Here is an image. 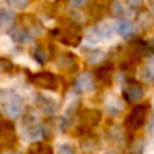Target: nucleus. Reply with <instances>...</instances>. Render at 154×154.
Listing matches in <instances>:
<instances>
[{
    "label": "nucleus",
    "instance_id": "1",
    "mask_svg": "<svg viewBox=\"0 0 154 154\" xmlns=\"http://www.w3.org/2000/svg\"><path fill=\"white\" fill-rule=\"evenodd\" d=\"M0 111L8 119L15 120L23 112V99L18 92L5 89L0 92Z\"/></svg>",
    "mask_w": 154,
    "mask_h": 154
},
{
    "label": "nucleus",
    "instance_id": "2",
    "mask_svg": "<svg viewBox=\"0 0 154 154\" xmlns=\"http://www.w3.org/2000/svg\"><path fill=\"white\" fill-rule=\"evenodd\" d=\"M150 106L147 103L137 104L133 109L127 114L125 119V128L126 131L131 134H135L147 123V115H149Z\"/></svg>",
    "mask_w": 154,
    "mask_h": 154
},
{
    "label": "nucleus",
    "instance_id": "3",
    "mask_svg": "<svg viewBox=\"0 0 154 154\" xmlns=\"http://www.w3.org/2000/svg\"><path fill=\"white\" fill-rule=\"evenodd\" d=\"M23 133L26 135V138L30 142H39L45 138V127H43L41 123H38L37 118L32 114H29L27 116L23 118Z\"/></svg>",
    "mask_w": 154,
    "mask_h": 154
},
{
    "label": "nucleus",
    "instance_id": "4",
    "mask_svg": "<svg viewBox=\"0 0 154 154\" xmlns=\"http://www.w3.org/2000/svg\"><path fill=\"white\" fill-rule=\"evenodd\" d=\"M31 82L37 85L41 89H49V91H56L58 89L60 82L56 75L50 72H38L34 73L31 77Z\"/></svg>",
    "mask_w": 154,
    "mask_h": 154
},
{
    "label": "nucleus",
    "instance_id": "5",
    "mask_svg": "<svg viewBox=\"0 0 154 154\" xmlns=\"http://www.w3.org/2000/svg\"><path fill=\"white\" fill-rule=\"evenodd\" d=\"M76 24V22H70L60 31L58 37L62 43L68 46H79L80 41H81V34H80V29Z\"/></svg>",
    "mask_w": 154,
    "mask_h": 154
},
{
    "label": "nucleus",
    "instance_id": "6",
    "mask_svg": "<svg viewBox=\"0 0 154 154\" xmlns=\"http://www.w3.org/2000/svg\"><path fill=\"white\" fill-rule=\"evenodd\" d=\"M34 103L37 108L46 116H53L58 111V103L50 96H46L45 93H37L34 99Z\"/></svg>",
    "mask_w": 154,
    "mask_h": 154
},
{
    "label": "nucleus",
    "instance_id": "7",
    "mask_svg": "<svg viewBox=\"0 0 154 154\" xmlns=\"http://www.w3.org/2000/svg\"><path fill=\"white\" fill-rule=\"evenodd\" d=\"M75 89L76 92L87 95V93H92L96 89V82L95 77L89 72H81L76 76L75 80Z\"/></svg>",
    "mask_w": 154,
    "mask_h": 154
},
{
    "label": "nucleus",
    "instance_id": "8",
    "mask_svg": "<svg viewBox=\"0 0 154 154\" xmlns=\"http://www.w3.org/2000/svg\"><path fill=\"white\" fill-rule=\"evenodd\" d=\"M122 96L126 101L128 103H137V101L142 100L145 96V89L141 84L135 81H128V84H126L123 87Z\"/></svg>",
    "mask_w": 154,
    "mask_h": 154
},
{
    "label": "nucleus",
    "instance_id": "9",
    "mask_svg": "<svg viewBox=\"0 0 154 154\" xmlns=\"http://www.w3.org/2000/svg\"><path fill=\"white\" fill-rule=\"evenodd\" d=\"M79 119H80V126L82 128H85V130H89V128L95 127V126H97L100 123L101 112L95 108H85L80 112Z\"/></svg>",
    "mask_w": 154,
    "mask_h": 154
},
{
    "label": "nucleus",
    "instance_id": "10",
    "mask_svg": "<svg viewBox=\"0 0 154 154\" xmlns=\"http://www.w3.org/2000/svg\"><path fill=\"white\" fill-rule=\"evenodd\" d=\"M16 142L14 126L7 122H0V150L11 149Z\"/></svg>",
    "mask_w": 154,
    "mask_h": 154
},
{
    "label": "nucleus",
    "instance_id": "11",
    "mask_svg": "<svg viewBox=\"0 0 154 154\" xmlns=\"http://www.w3.org/2000/svg\"><path fill=\"white\" fill-rule=\"evenodd\" d=\"M115 31L126 41H130L133 38H135L137 32H138V27L135 23L126 19H120L116 24H115Z\"/></svg>",
    "mask_w": 154,
    "mask_h": 154
},
{
    "label": "nucleus",
    "instance_id": "12",
    "mask_svg": "<svg viewBox=\"0 0 154 154\" xmlns=\"http://www.w3.org/2000/svg\"><path fill=\"white\" fill-rule=\"evenodd\" d=\"M139 77L145 84H154V58L149 57L143 65L141 66V72H139Z\"/></svg>",
    "mask_w": 154,
    "mask_h": 154
},
{
    "label": "nucleus",
    "instance_id": "13",
    "mask_svg": "<svg viewBox=\"0 0 154 154\" xmlns=\"http://www.w3.org/2000/svg\"><path fill=\"white\" fill-rule=\"evenodd\" d=\"M16 19V14L10 8H2L0 10V29L8 31L14 27Z\"/></svg>",
    "mask_w": 154,
    "mask_h": 154
},
{
    "label": "nucleus",
    "instance_id": "14",
    "mask_svg": "<svg viewBox=\"0 0 154 154\" xmlns=\"http://www.w3.org/2000/svg\"><path fill=\"white\" fill-rule=\"evenodd\" d=\"M106 111L109 116H118L120 112L123 111V103L120 99L115 97V96H109L107 97L106 101Z\"/></svg>",
    "mask_w": 154,
    "mask_h": 154
},
{
    "label": "nucleus",
    "instance_id": "15",
    "mask_svg": "<svg viewBox=\"0 0 154 154\" xmlns=\"http://www.w3.org/2000/svg\"><path fill=\"white\" fill-rule=\"evenodd\" d=\"M106 58V51L101 49H89L85 54V61L89 65H99Z\"/></svg>",
    "mask_w": 154,
    "mask_h": 154
},
{
    "label": "nucleus",
    "instance_id": "16",
    "mask_svg": "<svg viewBox=\"0 0 154 154\" xmlns=\"http://www.w3.org/2000/svg\"><path fill=\"white\" fill-rule=\"evenodd\" d=\"M11 38L18 43H27L31 41L32 34L30 32V30L23 29V27H15L14 31H11Z\"/></svg>",
    "mask_w": 154,
    "mask_h": 154
},
{
    "label": "nucleus",
    "instance_id": "17",
    "mask_svg": "<svg viewBox=\"0 0 154 154\" xmlns=\"http://www.w3.org/2000/svg\"><path fill=\"white\" fill-rule=\"evenodd\" d=\"M95 29L101 41L109 39L112 37V34L115 32V26L111 24V22H100L97 26H95Z\"/></svg>",
    "mask_w": 154,
    "mask_h": 154
},
{
    "label": "nucleus",
    "instance_id": "18",
    "mask_svg": "<svg viewBox=\"0 0 154 154\" xmlns=\"http://www.w3.org/2000/svg\"><path fill=\"white\" fill-rule=\"evenodd\" d=\"M96 79L101 82V84H111L112 80V65L107 64V65H101L99 66V69L96 70Z\"/></svg>",
    "mask_w": 154,
    "mask_h": 154
},
{
    "label": "nucleus",
    "instance_id": "19",
    "mask_svg": "<svg viewBox=\"0 0 154 154\" xmlns=\"http://www.w3.org/2000/svg\"><path fill=\"white\" fill-rule=\"evenodd\" d=\"M26 154H54V152L50 145L39 141V142H34V143L29 147Z\"/></svg>",
    "mask_w": 154,
    "mask_h": 154
},
{
    "label": "nucleus",
    "instance_id": "20",
    "mask_svg": "<svg viewBox=\"0 0 154 154\" xmlns=\"http://www.w3.org/2000/svg\"><path fill=\"white\" fill-rule=\"evenodd\" d=\"M108 139L112 143H123L125 142V134L120 130L119 126H112L108 130Z\"/></svg>",
    "mask_w": 154,
    "mask_h": 154
},
{
    "label": "nucleus",
    "instance_id": "21",
    "mask_svg": "<svg viewBox=\"0 0 154 154\" xmlns=\"http://www.w3.org/2000/svg\"><path fill=\"white\" fill-rule=\"evenodd\" d=\"M109 11H111V15L114 18H120V19H126L127 18V14H126L125 7L122 5V3L118 2V0H114L109 5Z\"/></svg>",
    "mask_w": 154,
    "mask_h": 154
},
{
    "label": "nucleus",
    "instance_id": "22",
    "mask_svg": "<svg viewBox=\"0 0 154 154\" xmlns=\"http://www.w3.org/2000/svg\"><path fill=\"white\" fill-rule=\"evenodd\" d=\"M56 154H76V149L73 145L65 142V143L58 145V147H57V150H56Z\"/></svg>",
    "mask_w": 154,
    "mask_h": 154
},
{
    "label": "nucleus",
    "instance_id": "23",
    "mask_svg": "<svg viewBox=\"0 0 154 154\" xmlns=\"http://www.w3.org/2000/svg\"><path fill=\"white\" fill-rule=\"evenodd\" d=\"M8 4L14 8V10H26L30 4V0H7Z\"/></svg>",
    "mask_w": 154,
    "mask_h": 154
},
{
    "label": "nucleus",
    "instance_id": "24",
    "mask_svg": "<svg viewBox=\"0 0 154 154\" xmlns=\"http://www.w3.org/2000/svg\"><path fill=\"white\" fill-rule=\"evenodd\" d=\"M145 0H125V3L128 5L130 8H139L143 4Z\"/></svg>",
    "mask_w": 154,
    "mask_h": 154
},
{
    "label": "nucleus",
    "instance_id": "25",
    "mask_svg": "<svg viewBox=\"0 0 154 154\" xmlns=\"http://www.w3.org/2000/svg\"><path fill=\"white\" fill-rule=\"evenodd\" d=\"M154 131V107L152 109V114H150V118L147 120V133H153Z\"/></svg>",
    "mask_w": 154,
    "mask_h": 154
},
{
    "label": "nucleus",
    "instance_id": "26",
    "mask_svg": "<svg viewBox=\"0 0 154 154\" xmlns=\"http://www.w3.org/2000/svg\"><path fill=\"white\" fill-rule=\"evenodd\" d=\"M69 3H70V5H72V7L81 8V7H84V5H87L88 0H69Z\"/></svg>",
    "mask_w": 154,
    "mask_h": 154
},
{
    "label": "nucleus",
    "instance_id": "27",
    "mask_svg": "<svg viewBox=\"0 0 154 154\" xmlns=\"http://www.w3.org/2000/svg\"><path fill=\"white\" fill-rule=\"evenodd\" d=\"M107 154H118V153H116V152H112V150H111V152H108Z\"/></svg>",
    "mask_w": 154,
    "mask_h": 154
},
{
    "label": "nucleus",
    "instance_id": "28",
    "mask_svg": "<svg viewBox=\"0 0 154 154\" xmlns=\"http://www.w3.org/2000/svg\"><path fill=\"white\" fill-rule=\"evenodd\" d=\"M7 154H20V153H16V152H14V153H7Z\"/></svg>",
    "mask_w": 154,
    "mask_h": 154
},
{
    "label": "nucleus",
    "instance_id": "29",
    "mask_svg": "<svg viewBox=\"0 0 154 154\" xmlns=\"http://www.w3.org/2000/svg\"><path fill=\"white\" fill-rule=\"evenodd\" d=\"M2 70H3V66H2V64H0V72H2Z\"/></svg>",
    "mask_w": 154,
    "mask_h": 154
}]
</instances>
